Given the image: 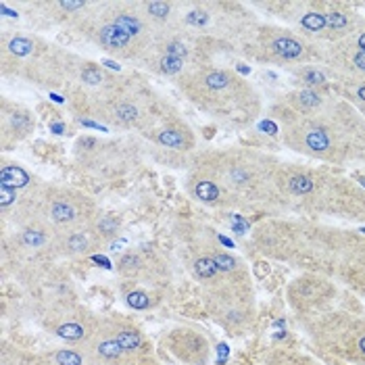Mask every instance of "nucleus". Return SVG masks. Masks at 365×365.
Masks as SVG:
<instances>
[{"label": "nucleus", "instance_id": "f257e3e1", "mask_svg": "<svg viewBox=\"0 0 365 365\" xmlns=\"http://www.w3.org/2000/svg\"><path fill=\"white\" fill-rule=\"evenodd\" d=\"M274 232L280 236L278 247L269 249L276 257L365 290V240L340 230L305 224L278 225Z\"/></svg>", "mask_w": 365, "mask_h": 365}, {"label": "nucleus", "instance_id": "f03ea898", "mask_svg": "<svg viewBox=\"0 0 365 365\" xmlns=\"http://www.w3.org/2000/svg\"><path fill=\"white\" fill-rule=\"evenodd\" d=\"M284 142L313 159L344 163L365 155V119L351 105L330 101L324 111L284 125Z\"/></svg>", "mask_w": 365, "mask_h": 365}, {"label": "nucleus", "instance_id": "7ed1b4c3", "mask_svg": "<svg viewBox=\"0 0 365 365\" xmlns=\"http://www.w3.org/2000/svg\"><path fill=\"white\" fill-rule=\"evenodd\" d=\"M278 195L282 202L294 209L365 220V190L349 178L336 175L330 169H309L299 165L280 168Z\"/></svg>", "mask_w": 365, "mask_h": 365}, {"label": "nucleus", "instance_id": "20e7f679", "mask_svg": "<svg viewBox=\"0 0 365 365\" xmlns=\"http://www.w3.org/2000/svg\"><path fill=\"white\" fill-rule=\"evenodd\" d=\"M297 319H301L311 342L322 353L346 364L365 365V315L324 307L315 313L297 315Z\"/></svg>", "mask_w": 365, "mask_h": 365}, {"label": "nucleus", "instance_id": "39448f33", "mask_svg": "<svg viewBox=\"0 0 365 365\" xmlns=\"http://www.w3.org/2000/svg\"><path fill=\"white\" fill-rule=\"evenodd\" d=\"M257 48L261 58L280 65H301L319 61V46L299 36V31L282 28H261L257 34Z\"/></svg>", "mask_w": 365, "mask_h": 365}, {"label": "nucleus", "instance_id": "423d86ee", "mask_svg": "<svg viewBox=\"0 0 365 365\" xmlns=\"http://www.w3.org/2000/svg\"><path fill=\"white\" fill-rule=\"evenodd\" d=\"M109 330H111L113 338L117 340V344L123 351L125 357V365H157L153 359V351H150V342L144 338L140 330L121 317H115L107 322Z\"/></svg>", "mask_w": 365, "mask_h": 365}, {"label": "nucleus", "instance_id": "0eeeda50", "mask_svg": "<svg viewBox=\"0 0 365 365\" xmlns=\"http://www.w3.org/2000/svg\"><path fill=\"white\" fill-rule=\"evenodd\" d=\"M165 344L184 364L202 365L209 359V342L197 330H188V328L171 330L169 336L165 338Z\"/></svg>", "mask_w": 365, "mask_h": 365}, {"label": "nucleus", "instance_id": "6e6552de", "mask_svg": "<svg viewBox=\"0 0 365 365\" xmlns=\"http://www.w3.org/2000/svg\"><path fill=\"white\" fill-rule=\"evenodd\" d=\"M101 324H96V319L84 309L65 311L55 315V324L53 330L58 338L69 340V342H88L94 336V332L98 330Z\"/></svg>", "mask_w": 365, "mask_h": 365}, {"label": "nucleus", "instance_id": "1a4fd4ad", "mask_svg": "<svg viewBox=\"0 0 365 365\" xmlns=\"http://www.w3.org/2000/svg\"><path fill=\"white\" fill-rule=\"evenodd\" d=\"M98 42H101V46H105L111 53L128 55V48H132L134 38L125 29L119 28L117 24L109 21L107 26H103V28L98 29Z\"/></svg>", "mask_w": 365, "mask_h": 365}, {"label": "nucleus", "instance_id": "9d476101", "mask_svg": "<svg viewBox=\"0 0 365 365\" xmlns=\"http://www.w3.org/2000/svg\"><path fill=\"white\" fill-rule=\"evenodd\" d=\"M51 359L56 365H105L92 349H56Z\"/></svg>", "mask_w": 365, "mask_h": 365}, {"label": "nucleus", "instance_id": "9b49d317", "mask_svg": "<svg viewBox=\"0 0 365 365\" xmlns=\"http://www.w3.org/2000/svg\"><path fill=\"white\" fill-rule=\"evenodd\" d=\"M48 217L58 225L76 224V222L80 220L78 207H76L69 198L65 197H56L55 200L51 202V207H48Z\"/></svg>", "mask_w": 365, "mask_h": 365}, {"label": "nucleus", "instance_id": "f8f14e48", "mask_svg": "<svg viewBox=\"0 0 365 365\" xmlns=\"http://www.w3.org/2000/svg\"><path fill=\"white\" fill-rule=\"evenodd\" d=\"M269 365H319L313 357L294 349H276L269 357Z\"/></svg>", "mask_w": 365, "mask_h": 365}, {"label": "nucleus", "instance_id": "ddd939ff", "mask_svg": "<svg viewBox=\"0 0 365 365\" xmlns=\"http://www.w3.org/2000/svg\"><path fill=\"white\" fill-rule=\"evenodd\" d=\"M299 76V80L305 84V88L311 90H324L328 86V78L322 69H317L315 65H303L294 71Z\"/></svg>", "mask_w": 365, "mask_h": 365}, {"label": "nucleus", "instance_id": "4468645a", "mask_svg": "<svg viewBox=\"0 0 365 365\" xmlns=\"http://www.w3.org/2000/svg\"><path fill=\"white\" fill-rule=\"evenodd\" d=\"M29 182V175L19 165H2L0 169V184L9 186L15 190V186H26Z\"/></svg>", "mask_w": 365, "mask_h": 365}, {"label": "nucleus", "instance_id": "2eb2a0df", "mask_svg": "<svg viewBox=\"0 0 365 365\" xmlns=\"http://www.w3.org/2000/svg\"><path fill=\"white\" fill-rule=\"evenodd\" d=\"M192 192H195V197H197L198 200H202V202H220V198H222L220 186L213 184L211 180H198V182H195Z\"/></svg>", "mask_w": 365, "mask_h": 365}, {"label": "nucleus", "instance_id": "dca6fc26", "mask_svg": "<svg viewBox=\"0 0 365 365\" xmlns=\"http://www.w3.org/2000/svg\"><path fill=\"white\" fill-rule=\"evenodd\" d=\"M157 142L168 146V148H188L190 146V140L186 138V134L182 130H173V128L161 130L157 134Z\"/></svg>", "mask_w": 365, "mask_h": 365}, {"label": "nucleus", "instance_id": "f3484780", "mask_svg": "<svg viewBox=\"0 0 365 365\" xmlns=\"http://www.w3.org/2000/svg\"><path fill=\"white\" fill-rule=\"evenodd\" d=\"M344 86V96L346 101L359 111V115L365 119V82H355V84Z\"/></svg>", "mask_w": 365, "mask_h": 365}, {"label": "nucleus", "instance_id": "a211bd4d", "mask_svg": "<svg viewBox=\"0 0 365 365\" xmlns=\"http://www.w3.org/2000/svg\"><path fill=\"white\" fill-rule=\"evenodd\" d=\"M195 274L200 280H213L222 272H220V267H217V263L213 261L211 255H202V257H198L197 261H195Z\"/></svg>", "mask_w": 365, "mask_h": 365}, {"label": "nucleus", "instance_id": "6ab92c4d", "mask_svg": "<svg viewBox=\"0 0 365 365\" xmlns=\"http://www.w3.org/2000/svg\"><path fill=\"white\" fill-rule=\"evenodd\" d=\"M65 247H67V253L84 255L90 249V240H88L84 232H71L65 238Z\"/></svg>", "mask_w": 365, "mask_h": 365}, {"label": "nucleus", "instance_id": "aec40b11", "mask_svg": "<svg viewBox=\"0 0 365 365\" xmlns=\"http://www.w3.org/2000/svg\"><path fill=\"white\" fill-rule=\"evenodd\" d=\"M138 109L132 105V103H119L117 107H115V111H113V119H117L119 123H125V125H130V123H134L136 119H138Z\"/></svg>", "mask_w": 365, "mask_h": 365}, {"label": "nucleus", "instance_id": "412c9836", "mask_svg": "<svg viewBox=\"0 0 365 365\" xmlns=\"http://www.w3.org/2000/svg\"><path fill=\"white\" fill-rule=\"evenodd\" d=\"M125 303L132 307V309L144 311L150 307V297L144 292V290H138V288H132L128 294H125Z\"/></svg>", "mask_w": 365, "mask_h": 365}, {"label": "nucleus", "instance_id": "4be33fe9", "mask_svg": "<svg viewBox=\"0 0 365 365\" xmlns=\"http://www.w3.org/2000/svg\"><path fill=\"white\" fill-rule=\"evenodd\" d=\"M24 242H26L28 247H31V249H42V247L48 245V234H46L44 230L31 227V230H26V232H24Z\"/></svg>", "mask_w": 365, "mask_h": 365}, {"label": "nucleus", "instance_id": "5701e85b", "mask_svg": "<svg viewBox=\"0 0 365 365\" xmlns=\"http://www.w3.org/2000/svg\"><path fill=\"white\" fill-rule=\"evenodd\" d=\"M144 9H146V13L153 19L165 21L169 17V13H171V9H173V4H169V2H148V4H144Z\"/></svg>", "mask_w": 365, "mask_h": 365}, {"label": "nucleus", "instance_id": "b1692460", "mask_svg": "<svg viewBox=\"0 0 365 365\" xmlns=\"http://www.w3.org/2000/svg\"><path fill=\"white\" fill-rule=\"evenodd\" d=\"M9 48H11L13 55L26 56L34 51V42L29 38H13V42L9 44Z\"/></svg>", "mask_w": 365, "mask_h": 365}, {"label": "nucleus", "instance_id": "393cba45", "mask_svg": "<svg viewBox=\"0 0 365 365\" xmlns=\"http://www.w3.org/2000/svg\"><path fill=\"white\" fill-rule=\"evenodd\" d=\"M182 67H184V58H178V56H171V55H163L161 58V71L163 73H178V71H182Z\"/></svg>", "mask_w": 365, "mask_h": 365}, {"label": "nucleus", "instance_id": "a878e982", "mask_svg": "<svg viewBox=\"0 0 365 365\" xmlns=\"http://www.w3.org/2000/svg\"><path fill=\"white\" fill-rule=\"evenodd\" d=\"M105 80V76H103V71L98 69V67H94V65H88L82 69V82L90 86H98L101 82Z\"/></svg>", "mask_w": 365, "mask_h": 365}, {"label": "nucleus", "instance_id": "bb28decb", "mask_svg": "<svg viewBox=\"0 0 365 365\" xmlns=\"http://www.w3.org/2000/svg\"><path fill=\"white\" fill-rule=\"evenodd\" d=\"M11 123H13V130L15 132H21V134L29 132V128L34 125L31 119L28 117V113H13L11 115Z\"/></svg>", "mask_w": 365, "mask_h": 365}, {"label": "nucleus", "instance_id": "cd10ccee", "mask_svg": "<svg viewBox=\"0 0 365 365\" xmlns=\"http://www.w3.org/2000/svg\"><path fill=\"white\" fill-rule=\"evenodd\" d=\"M98 234L103 238H113L117 234V222H115V217H103L98 222Z\"/></svg>", "mask_w": 365, "mask_h": 365}, {"label": "nucleus", "instance_id": "c85d7f7f", "mask_svg": "<svg viewBox=\"0 0 365 365\" xmlns=\"http://www.w3.org/2000/svg\"><path fill=\"white\" fill-rule=\"evenodd\" d=\"M13 200H15V190L0 184V205H2V209H6Z\"/></svg>", "mask_w": 365, "mask_h": 365}]
</instances>
